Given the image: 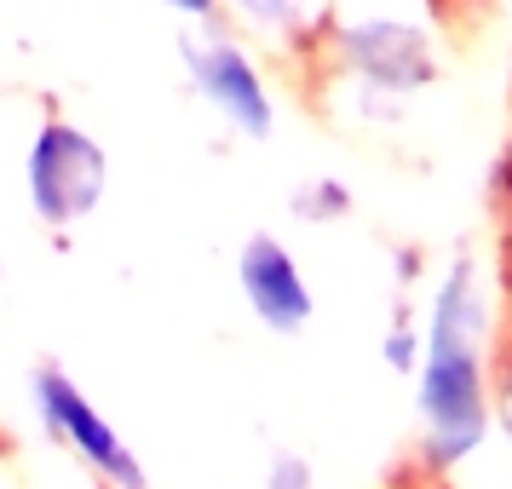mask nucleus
I'll use <instances>...</instances> for the list:
<instances>
[{
    "instance_id": "1",
    "label": "nucleus",
    "mask_w": 512,
    "mask_h": 489,
    "mask_svg": "<svg viewBox=\"0 0 512 489\" xmlns=\"http://www.w3.org/2000/svg\"><path fill=\"white\" fill-rule=\"evenodd\" d=\"M41 397H47L41 409L52 415V426H58V432H64V438H70L75 449L98 466V472H110V478H121V484H139V466H133V455L121 449V438L93 415V403L75 392L64 374H52V369L41 374Z\"/></svg>"
},
{
    "instance_id": "2",
    "label": "nucleus",
    "mask_w": 512,
    "mask_h": 489,
    "mask_svg": "<svg viewBox=\"0 0 512 489\" xmlns=\"http://www.w3.org/2000/svg\"><path fill=\"white\" fill-rule=\"evenodd\" d=\"M242 288H248V300L259 305V317L277 323V328L305 323V311H311V294H305L294 259L282 254L277 242H265V236L242 254Z\"/></svg>"
},
{
    "instance_id": "3",
    "label": "nucleus",
    "mask_w": 512,
    "mask_h": 489,
    "mask_svg": "<svg viewBox=\"0 0 512 489\" xmlns=\"http://www.w3.org/2000/svg\"><path fill=\"white\" fill-rule=\"evenodd\" d=\"M202 75H208V93L225 104V116H236L248 133L265 127V87H259L254 70L242 64V52H231L225 41H219V47H213V64Z\"/></svg>"
},
{
    "instance_id": "4",
    "label": "nucleus",
    "mask_w": 512,
    "mask_h": 489,
    "mask_svg": "<svg viewBox=\"0 0 512 489\" xmlns=\"http://www.w3.org/2000/svg\"><path fill=\"white\" fill-rule=\"evenodd\" d=\"M173 6H185V12H208L213 0H173Z\"/></svg>"
}]
</instances>
